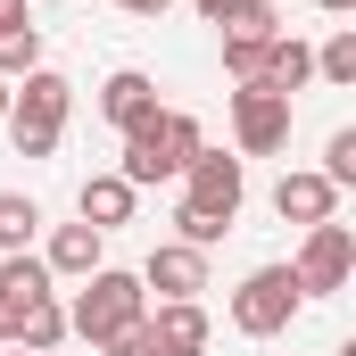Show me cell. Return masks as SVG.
Segmentation results:
<instances>
[{
  "label": "cell",
  "instance_id": "30bf717a",
  "mask_svg": "<svg viewBox=\"0 0 356 356\" xmlns=\"http://www.w3.org/2000/svg\"><path fill=\"white\" fill-rule=\"evenodd\" d=\"M207 340H216V323L199 298H175L149 315V356H207Z\"/></svg>",
  "mask_w": 356,
  "mask_h": 356
},
{
  "label": "cell",
  "instance_id": "484cf974",
  "mask_svg": "<svg viewBox=\"0 0 356 356\" xmlns=\"http://www.w3.org/2000/svg\"><path fill=\"white\" fill-rule=\"evenodd\" d=\"M0 116H8V83H0Z\"/></svg>",
  "mask_w": 356,
  "mask_h": 356
},
{
  "label": "cell",
  "instance_id": "7402d4cb",
  "mask_svg": "<svg viewBox=\"0 0 356 356\" xmlns=\"http://www.w3.org/2000/svg\"><path fill=\"white\" fill-rule=\"evenodd\" d=\"M224 75L232 83H257L266 75V42H224Z\"/></svg>",
  "mask_w": 356,
  "mask_h": 356
},
{
  "label": "cell",
  "instance_id": "52a82bcc",
  "mask_svg": "<svg viewBox=\"0 0 356 356\" xmlns=\"http://www.w3.org/2000/svg\"><path fill=\"white\" fill-rule=\"evenodd\" d=\"M241 199H249V166H241V158H224V149H199V158L182 166V207H199V216L232 224V216H241Z\"/></svg>",
  "mask_w": 356,
  "mask_h": 356
},
{
  "label": "cell",
  "instance_id": "5b68a950",
  "mask_svg": "<svg viewBox=\"0 0 356 356\" xmlns=\"http://www.w3.org/2000/svg\"><path fill=\"white\" fill-rule=\"evenodd\" d=\"M356 273V232L332 216V224H307V241H298V266H290V282H298V298H332V290H348Z\"/></svg>",
  "mask_w": 356,
  "mask_h": 356
},
{
  "label": "cell",
  "instance_id": "9c48e42d",
  "mask_svg": "<svg viewBox=\"0 0 356 356\" xmlns=\"http://www.w3.org/2000/svg\"><path fill=\"white\" fill-rule=\"evenodd\" d=\"M141 290H158V307L199 298V290H207V249H191V241H158L149 266H141Z\"/></svg>",
  "mask_w": 356,
  "mask_h": 356
},
{
  "label": "cell",
  "instance_id": "cb8c5ba5",
  "mask_svg": "<svg viewBox=\"0 0 356 356\" xmlns=\"http://www.w3.org/2000/svg\"><path fill=\"white\" fill-rule=\"evenodd\" d=\"M191 8H199V17H207V25H216V17H224V8H232V0H191Z\"/></svg>",
  "mask_w": 356,
  "mask_h": 356
},
{
  "label": "cell",
  "instance_id": "3957f363",
  "mask_svg": "<svg viewBox=\"0 0 356 356\" xmlns=\"http://www.w3.org/2000/svg\"><path fill=\"white\" fill-rule=\"evenodd\" d=\"M149 315V290H141V273H116V266H99L83 273V290H75V307H67V332L75 340H91V348H108L124 323H141Z\"/></svg>",
  "mask_w": 356,
  "mask_h": 356
},
{
  "label": "cell",
  "instance_id": "5bb4252c",
  "mask_svg": "<svg viewBox=\"0 0 356 356\" xmlns=\"http://www.w3.org/2000/svg\"><path fill=\"white\" fill-rule=\"evenodd\" d=\"M33 67H42V25H33L25 0H8V8H0V83H17V75H33Z\"/></svg>",
  "mask_w": 356,
  "mask_h": 356
},
{
  "label": "cell",
  "instance_id": "d4e9b609",
  "mask_svg": "<svg viewBox=\"0 0 356 356\" xmlns=\"http://www.w3.org/2000/svg\"><path fill=\"white\" fill-rule=\"evenodd\" d=\"M315 8H332V17H348V8H356V0H315Z\"/></svg>",
  "mask_w": 356,
  "mask_h": 356
},
{
  "label": "cell",
  "instance_id": "ba28073f",
  "mask_svg": "<svg viewBox=\"0 0 356 356\" xmlns=\"http://www.w3.org/2000/svg\"><path fill=\"white\" fill-rule=\"evenodd\" d=\"M50 290H58V282H50V266H42L33 249H25V257H0V348L25 332V315H33Z\"/></svg>",
  "mask_w": 356,
  "mask_h": 356
},
{
  "label": "cell",
  "instance_id": "ac0fdd59",
  "mask_svg": "<svg viewBox=\"0 0 356 356\" xmlns=\"http://www.w3.org/2000/svg\"><path fill=\"white\" fill-rule=\"evenodd\" d=\"M58 340H67V298L50 290V298H42V307L25 315V332H17L8 348H33V356H50V348H58Z\"/></svg>",
  "mask_w": 356,
  "mask_h": 356
},
{
  "label": "cell",
  "instance_id": "7a4b0ae2",
  "mask_svg": "<svg viewBox=\"0 0 356 356\" xmlns=\"http://www.w3.org/2000/svg\"><path fill=\"white\" fill-rule=\"evenodd\" d=\"M199 149H207L199 116H191V108H158L141 133H124V166H116V175L133 182V191H149V182H175Z\"/></svg>",
  "mask_w": 356,
  "mask_h": 356
},
{
  "label": "cell",
  "instance_id": "603a6c76",
  "mask_svg": "<svg viewBox=\"0 0 356 356\" xmlns=\"http://www.w3.org/2000/svg\"><path fill=\"white\" fill-rule=\"evenodd\" d=\"M116 8H124V17H166L175 0H116Z\"/></svg>",
  "mask_w": 356,
  "mask_h": 356
},
{
  "label": "cell",
  "instance_id": "8fae6325",
  "mask_svg": "<svg viewBox=\"0 0 356 356\" xmlns=\"http://www.w3.org/2000/svg\"><path fill=\"white\" fill-rule=\"evenodd\" d=\"M273 216L298 224V232H307V224H332V216H340V191L323 175H307V166H290V175L273 182Z\"/></svg>",
  "mask_w": 356,
  "mask_h": 356
},
{
  "label": "cell",
  "instance_id": "8992f818",
  "mask_svg": "<svg viewBox=\"0 0 356 356\" xmlns=\"http://www.w3.org/2000/svg\"><path fill=\"white\" fill-rule=\"evenodd\" d=\"M290 149V99L266 83H241L232 91V158H273Z\"/></svg>",
  "mask_w": 356,
  "mask_h": 356
},
{
  "label": "cell",
  "instance_id": "277c9868",
  "mask_svg": "<svg viewBox=\"0 0 356 356\" xmlns=\"http://www.w3.org/2000/svg\"><path fill=\"white\" fill-rule=\"evenodd\" d=\"M298 282H290V266H257L241 273V290H232V332L241 340H282L290 323H298Z\"/></svg>",
  "mask_w": 356,
  "mask_h": 356
},
{
  "label": "cell",
  "instance_id": "6da1fadb",
  "mask_svg": "<svg viewBox=\"0 0 356 356\" xmlns=\"http://www.w3.org/2000/svg\"><path fill=\"white\" fill-rule=\"evenodd\" d=\"M67 116H75V83L58 75V67H33V75H17L8 91V141H17V158H50L58 149V133H67Z\"/></svg>",
  "mask_w": 356,
  "mask_h": 356
},
{
  "label": "cell",
  "instance_id": "9a60e30c",
  "mask_svg": "<svg viewBox=\"0 0 356 356\" xmlns=\"http://www.w3.org/2000/svg\"><path fill=\"white\" fill-rule=\"evenodd\" d=\"M133 182L124 175H91L83 182V199H75V224H91V232H116V224H133Z\"/></svg>",
  "mask_w": 356,
  "mask_h": 356
},
{
  "label": "cell",
  "instance_id": "4316f807",
  "mask_svg": "<svg viewBox=\"0 0 356 356\" xmlns=\"http://www.w3.org/2000/svg\"><path fill=\"white\" fill-rule=\"evenodd\" d=\"M42 8H67V0H42Z\"/></svg>",
  "mask_w": 356,
  "mask_h": 356
},
{
  "label": "cell",
  "instance_id": "7c38bea8",
  "mask_svg": "<svg viewBox=\"0 0 356 356\" xmlns=\"http://www.w3.org/2000/svg\"><path fill=\"white\" fill-rule=\"evenodd\" d=\"M99 116H108L116 133H141V124L158 116V83H149L141 67H116V75L99 83Z\"/></svg>",
  "mask_w": 356,
  "mask_h": 356
},
{
  "label": "cell",
  "instance_id": "83f0119b",
  "mask_svg": "<svg viewBox=\"0 0 356 356\" xmlns=\"http://www.w3.org/2000/svg\"><path fill=\"white\" fill-rule=\"evenodd\" d=\"M8 356H33V348H8Z\"/></svg>",
  "mask_w": 356,
  "mask_h": 356
},
{
  "label": "cell",
  "instance_id": "e0dca14e",
  "mask_svg": "<svg viewBox=\"0 0 356 356\" xmlns=\"http://www.w3.org/2000/svg\"><path fill=\"white\" fill-rule=\"evenodd\" d=\"M33 232H42V207H33L25 191H0V257H25Z\"/></svg>",
  "mask_w": 356,
  "mask_h": 356
},
{
  "label": "cell",
  "instance_id": "4fadbf2b",
  "mask_svg": "<svg viewBox=\"0 0 356 356\" xmlns=\"http://www.w3.org/2000/svg\"><path fill=\"white\" fill-rule=\"evenodd\" d=\"M42 266H50V282H83V273L108 266V232H91V224H58L50 249H42Z\"/></svg>",
  "mask_w": 356,
  "mask_h": 356
},
{
  "label": "cell",
  "instance_id": "ffe728a7",
  "mask_svg": "<svg viewBox=\"0 0 356 356\" xmlns=\"http://www.w3.org/2000/svg\"><path fill=\"white\" fill-rule=\"evenodd\" d=\"M315 75H323V83H340V91L356 83V25H340V33L315 50Z\"/></svg>",
  "mask_w": 356,
  "mask_h": 356
},
{
  "label": "cell",
  "instance_id": "d6986e66",
  "mask_svg": "<svg viewBox=\"0 0 356 356\" xmlns=\"http://www.w3.org/2000/svg\"><path fill=\"white\" fill-rule=\"evenodd\" d=\"M216 25H224V42H273V33H282L273 0H232V8L216 17Z\"/></svg>",
  "mask_w": 356,
  "mask_h": 356
},
{
  "label": "cell",
  "instance_id": "f546056e",
  "mask_svg": "<svg viewBox=\"0 0 356 356\" xmlns=\"http://www.w3.org/2000/svg\"><path fill=\"white\" fill-rule=\"evenodd\" d=\"M0 8H8V0H0Z\"/></svg>",
  "mask_w": 356,
  "mask_h": 356
},
{
  "label": "cell",
  "instance_id": "2e32d148",
  "mask_svg": "<svg viewBox=\"0 0 356 356\" xmlns=\"http://www.w3.org/2000/svg\"><path fill=\"white\" fill-rule=\"evenodd\" d=\"M266 91H282V99H298V91L315 83V50L298 42V33H273L266 42V75H257Z\"/></svg>",
  "mask_w": 356,
  "mask_h": 356
},
{
  "label": "cell",
  "instance_id": "f1b7e54d",
  "mask_svg": "<svg viewBox=\"0 0 356 356\" xmlns=\"http://www.w3.org/2000/svg\"><path fill=\"white\" fill-rule=\"evenodd\" d=\"M340 356H356V340H348V348H340Z\"/></svg>",
  "mask_w": 356,
  "mask_h": 356
},
{
  "label": "cell",
  "instance_id": "44dd1931",
  "mask_svg": "<svg viewBox=\"0 0 356 356\" xmlns=\"http://www.w3.org/2000/svg\"><path fill=\"white\" fill-rule=\"evenodd\" d=\"M315 175L332 182V191H356V124H340L332 141H323V166Z\"/></svg>",
  "mask_w": 356,
  "mask_h": 356
}]
</instances>
